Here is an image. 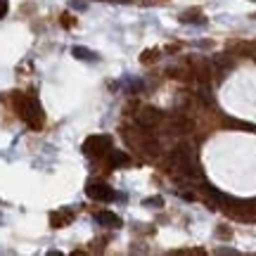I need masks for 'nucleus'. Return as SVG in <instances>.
Here are the masks:
<instances>
[{
    "mask_svg": "<svg viewBox=\"0 0 256 256\" xmlns=\"http://www.w3.org/2000/svg\"><path fill=\"white\" fill-rule=\"evenodd\" d=\"M254 2H256V0H254Z\"/></svg>",
    "mask_w": 256,
    "mask_h": 256,
    "instance_id": "obj_13",
    "label": "nucleus"
},
{
    "mask_svg": "<svg viewBox=\"0 0 256 256\" xmlns=\"http://www.w3.org/2000/svg\"><path fill=\"white\" fill-rule=\"evenodd\" d=\"M107 159H110L112 166H126L128 164L126 152H119V150H110V152H107Z\"/></svg>",
    "mask_w": 256,
    "mask_h": 256,
    "instance_id": "obj_10",
    "label": "nucleus"
},
{
    "mask_svg": "<svg viewBox=\"0 0 256 256\" xmlns=\"http://www.w3.org/2000/svg\"><path fill=\"white\" fill-rule=\"evenodd\" d=\"M86 194L90 197V200L95 202H112L116 194H114V190H112L110 185L104 183H90L88 188H86Z\"/></svg>",
    "mask_w": 256,
    "mask_h": 256,
    "instance_id": "obj_5",
    "label": "nucleus"
},
{
    "mask_svg": "<svg viewBox=\"0 0 256 256\" xmlns=\"http://www.w3.org/2000/svg\"><path fill=\"white\" fill-rule=\"evenodd\" d=\"M8 14V0H0V19Z\"/></svg>",
    "mask_w": 256,
    "mask_h": 256,
    "instance_id": "obj_12",
    "label": "nucleus"
},
{
    "mask_svg": "<svg viewBox=\"0 0 256 256\" xmlns=\"http://www.w3.org/2000/svg\"><path fill=\"white\" fill-rule=\"evenodd\" d=\"M145 204H152V206H162V204H164V200H162V197H150V200H145Z\"/></svg>",
    "mask_w": 256,
    "mask_h": 256,
    "instance_id": "obj_11",
    "label": "nucleus"
},
{
    "mask_svg": "<svg viewBox=\"0 0 256 256\" xmlns=\"http://www.w3.org/2000/svg\"><path fill=\"white\" fill-rule=\"evenodd\" d=\"M72 52H74V57H76V60H83V62H98V55H95L92 50H88V48L76 46Z\"/></svg>",
    "mask_w": 256,
    "mask_h": 256,
    "instance_id": "obj_9",
    "label": "nucleus"
},
{
    "mask_svg": "<svg viewBox=\"0 0 256 256\" xmlns=\"http://www.w3.org/2000/svg\"><path fill=\"white\" fill-rule=\"evenodd\" d=\"M192 128H194V124H192L188 116H174L171 119V124H168V133H176V136H188Z\"/></svg>",
    "mask_w": 256,
    "mask_h": 256,
    "instance_id": "obj_6",
    "label": "nucleus"
},
{
    "mask_svg": "<svg viewBox=\"0 0 256 256\" xmlns=\"http://www.w3.org/2000/svg\"><path fill=\"white\" fill-rule=\"evenodd\" d=\"M74 218V214L72 211H55V214H50V223H52V228H64L69 220Z\"/></svg>",
    "mask_w": 256,
    "mask_h": 256,
    "instance_id": "obj_8",
    "label": "nucleus"
},
{
    "mask_svg": "<svg viewBox=\"0 0 256 256\" xmlns=\"http://www.w3.org/2000/svg\"><path fill=\"white\" fill-rule=\"evenodd\" d=\"M95 220H98L100 226H107V228H121V218L116 214H112V211H98V214H95Z\"/></svg>",
    "mask_w": 256,
    "mask_h": 256,
    "instance_id": "obj_7",
    "label": "nucleus"
},
{
    "mask_svg": "<svg viewBox=\"0 0 256 256\" xmlns=\"http://www.w3.org/2000/svg\"><path fill=\"white\" fill-rule=\"evenodd\" d=\"M112 150V138L110 136H90L83 142V152L90 156H104Z\"/></svg>",
    "mask_w": 256,
    "mask_h": 256,
    "instance_id": "obj_3",
    "label": "nucleus"
},
{
    "mask_svg": "<svg viewBox=\"0 0 256 256\" xmlns=\"http://www.w3.org/2000/svg\"><path fill=\"white\" fill-rule=\"evenodd\" d=\"M138 126L145 128V130H152V128H159L162 126V121H164V112L154 110V107H145V110L138 112Z\"/></svg>",
    "mask_w": 256,
    "mask_h": 256,
    "instance_id": "obj_4",
    "label": "nucleus"
},
{
    "mask_svg": "<svg viewBox=\"0 0 256 256\" xmlns=\"http://www.w3.org/2000/svg\"><path fill=\"white\" fill-rule=\"evenodd\" d=\"M166 164L180 171L188 178H202V168L197 164V150L190 142H178V145L166 154Z\"/></svg>",
    "mask_w": 256,
    "mask_h": 256,
    "instance_id": "obj_1",
    "label": "nucleus"
},
{
    "mask_svg": "<svg viewBox=\"0 0 256 256\" xmlns=\"http://www.w3.org/2000/svg\"><path fill=\"white\" fill-rule=\"evenodd\" d=\"M14 107H17L19 116L22 121L31 128H40L43 126V110H40V104H38L36 95H26V92H14Z\"/></svg>",
    "mask_w": 256,
    "mask_h": 256,
    "instance_id": "obj_2",
    "label": "nucleus"
}]
</instances>
